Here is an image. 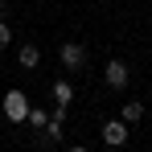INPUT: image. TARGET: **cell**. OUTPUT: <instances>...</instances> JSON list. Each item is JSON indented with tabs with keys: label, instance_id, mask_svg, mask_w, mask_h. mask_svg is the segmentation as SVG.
I'll return each instance as SVG.
<instances>
[{
	"label": "cell",
	"instance_id": "6da1fadb",
	"mask_svg": "<svg viewBox=\"0 0 152 152\" xmlns=\"http://www.w3.org/2000/svg\"><path fill=\"white\" fill-rule=\"evenodd\" d=\"M103 78H107V86H111V91H124L127 82H132V70H127V62L111 58V62H107V70H103Z\"/></svg>",
	"mask_w": 152,
	"mask_h": 152
},
{
	"label": "cell",
	"instance_id": "7a4b0ae2",
	"mask_svg": "<svg viewBox=\"0 0 152 152\" xmlns=\"http://www.w3.org/2000/svg\"><path fill=\"white\" fill-rule=\"evenodd\" d=\"M4 115H8L12 124H25V115H29V99H25V91H8V99H4Z\"/></svg>",
	"mask_w": 152,
	"mask_h": 152
},
{
	"label": "cell",
	"instance_id": "3957f363",
	"mask_svg": "<svg viewBox=\"0 0 152 152\" xmlns=\"http://www.w3.org/2000/svg\"><path fill=\"white\" fill-rule=\"evenodd\" d=\"M103 144H107V148H124L127 144V124L124 119H107V124H103Z\"/></svg>",
	"mask_w": 152,
	"mask_h": 152
},
{
	"label": "cell",
	"instance_id": "277c9868",
	"mask_svg": "<svg viewBox=\"0 0 152 152\" xmlns=\"http://www.w3.org/2000/svg\"><path fill=\"white\" fill-rule=\"evenodd\" d=\"M58 58H62V66H66V70H82V66H86V50H82V45H74V41H66Z\"/></svg>",
	"mask_w": 152,
	"mask_h": 152
},
{
	"label": "cell",
	"instance_id": "5b68a950",
	"mask_svg": "<svg viewBox=\"0 0 152 152\" xmlns=\"http://www.w3.org/2000/svg\"><path fill=\"white\" fill-rule=\"evenodd\" d=\"M17 62H21L25 70H37V62H41V53H37V45H21V50H17Z\"/></svg>",
	"mask_w": 152,
	"mask_h": 152
},
{
	"label": "cell",
	"instance_id": "8992f818",
	"mask_svg": "<svg viewBox=\"0 0 152 152\" xmlns=\"http://www.w3.org/2000/svg\"><path fill=\"white\" fill-rule=\"evenodd\" d=\"M53 99H58V103H66V107H70V99H74V86H70L66 78H58V82H53Z\"/></svg>",
	"mask_w": 152,
	"mask_h": 152
},
{
	"label": "cell",
	"instance_id": "52a82bcc",
	"mask_svg": "<svg viewBox=\"0 0 152 152\" xmlns=\"http://www.w3.org/2000/svg\"><path fill=\"white\" fill-rule=\"evenodd\" d=\"M119 119H124V124H136V119H144V103H124V115H119Z\"/></svg>",
	"mask_w": 152,
	"mask_h": 152
},
{
	"label": "cell",
	"instance_id": "ba28073f",
	"mask_svg": "<svg viewBox=\"0 0 152 152\" xmlns=\"http://www.w3.org/2000/svg\"><path fill=\"white\" fill-rule=\"evenodd\" d=\"M8 41H12V25L0 17V50H8Z\"/></svg>",
	"mask_w": 152,
	"mask_h": 152
},
{
	"label": "cell",
	"instance_id": "9c48e42d",
	"mask_svg": "<svg viewBox=\"0 0 152 152\" xmlns=\"http://www.w3.org/2000/svg\"><path fill=\"white\" fill-rule=\"evenodd\" d=\"M4 4H8V0H0V12H4Z\"/></svg>",
	"mask_w": 152,
	"mask_h": 152
}]
</instances>
